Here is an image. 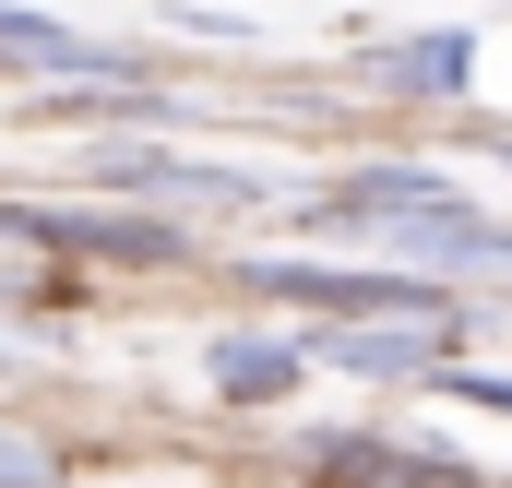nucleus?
<instances>
[{
    "mask_svg": "<svg viewBox=\"0 0 512 488\" xmlns=\"http://www.w3.org/2000/svg\"><path fill=\"white\" fill-rule=\"evenodd\" d=\"M382 84L393 96H477V36H405V48H382Z\"/></svg>",
    "mask_w": 512,
    "mask_h": 488,
    "instance_id": "9",
    "label": "nucleus"
},
{
    "mask_svg": "<svg viewBox=\"0 0 512 488\" xmlns=\"http://www.w3.org/2000/svg\"><path fill=\"white\" fill-rule=\"evenodd\" d=\"M298 358H310V346H286V334H227V346L203 358V381H215L227 405H274V393H298Z\"/></svg>",
    "mask_w": 512,
    "mask_h": 488,
    "instance_id": "6",
    "label": "nucleus"
},
{
    "mask_svg": "<svg viewBox=\"0 0 512 488\" xmlns=\"http://www.w3.org/2000/svg\"><path fill=\"white\" fill-rule=\"evenodd\" d=\"M489 155H501V167H512V131H501V143H489Z\"/></svg>",
    "mask_w": 512,
    "mask_h": 488,
    "instance_id": "11",
    "label": "nucleus"
},
{
    "mask_svg": "<svg viewBox=\"0 0 512 488\" xmlns=\"http://www.w3.org/2000/svg\"><path fill=\"white\" fill-rule=\"evenodd\" d=\"M12 239H60V250H108V262H167V227L143 215H60V203H12Z\"/></svg>",
    "mask_w": 512,
    "mask_h": 488,
    "instance_id": "3",
    "label": "nucleus"
},
{
    "mask_svg": "<svg viewBox=\"0 0 512 488\" xmlns=\"http://www.w3.org/2000/svg\"><path fill=\"white\" fill-rule=\"evenodd\" d=\"M322 488H477L465 465H429L405 441H370V429H334L322 441Z\"/></svg>",
    "mask_w": 512,
    "mask_h": 488,
    "instance_id": "2",
    "label": "nucleus"
},
{
    "mask_svg": "<svg viewBox=\"0 0 512 488\" xmlns=\"http://www.w3.org/2000/svg\"><path fill=\"white\" fill-rule=\"evenodd\" d=\"M334 215H453V179L441 167H358V179H334Z\"/></svg>",
    "mask_w": 512,
    "mask_h": 488,
    "instance_id": "7",
    "label": "nucleus"
},
{
    "mask_svg": "<svg viewBox=\"0 0 512 488\" xmlns=\"http://www.w3.org/2000/svg\"><path fill=\"white\" fill-rule=\"evenodd\" d=\"M441 346V322H334V334H310V358L334 369H429Z\"/></svg>",
    "mask_w": 512,
    "mask_h": 488,
    "instance_id": "8",
    "label": "nucleus"
},
{
    "mask_svg": "<svg viewBox=\"0 0 512 488\" xmlns=\"http://www.w3.org/2000/svg\"><path fill=\"white\" fill-rule=\"evenodd\" d=\"M251 286L298 298V310H334V322H441L453 334V298L429 274H370V262H251Z\"/></svg>",
    "mask_w": 512,
    "mask_h": 488,
    "instance_id": "1",
    "label": "nucleus"
},
{
    "mask_svg": "<svg viewBox=\"0 0 512 488\" xmlns=\"http://www.w3.org/2000/svg\"><path fill=\"white\" fill-rule=\"evenodd\" d=\"M0 488H48V453H36V441H12V465H0Z\"/></svg>",
    "mask_w": 512,
    "mask_h": 488,
    "instance_id": "10",
    "label": "nucleus"
},
{
    "mask_svg": "<svg viewBox=\"0 0 512 488\" xmlns=\"http://www.w3.org/2000/svg\"><path fill=\"white\" fill-rule=\"evenodd\" d=\"M0 60H24L36 84H72V72H120V48H84L72 24H48L36 0H12L0 12Z\"/></svg>",
    "mask_w": 512,
    "mask_h": 488,
    "instance_id": "5",
    "label": "nucleus"
},
{
    "mask_svg": "<svg viewBox=\"0 0 512 488\" xmlns=\"http://www.w3.org/2000/svg\"><path fill=\"white\" fill-rule=\"evenodd\" d=\"M108 191H143V203H262V179L239 167H179V155H96Z\"/></svg>",
    "mask_w": 512,
    "mask_h": 488,
    "instance_id": "4",
    "label": "nucleus"
}]
</instances>
